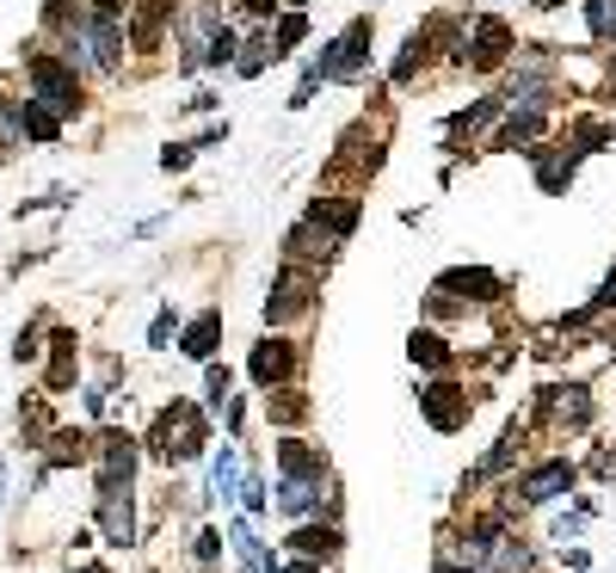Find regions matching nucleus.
Instances as JSON below:
<instances>
[{
	"mask_svg": "<svg viewBox=\"0 0 616 573\" xmlns=\"http://www.w3.org/2000/svg\"><path fill=\"white\" fill-rule=\"evenodd\" d=\"M438 573H469V568H450V561H444V568H438Z\"/></svg>",
	"mask_w": 616,
	"mask_h": 573,
	"instance_id": "43",
	"label": "nucleus"
},
{
	"mask_svg": "<svg viewBox=\"0 0 616 573\" xmlns=\"http://www.w3.org/2000/svg\"><path fill=\"white\" fill-rule=\"evenodd\" d=\"M216 340H222V315H198V321H191V327H185V340H179V352L185 357H198V364H210V357H216Z\"/></svg>",
	"mask_w": 616,
	"mask_h": 573,
	"instance_id": "12",
	"label": "nucleus"
},
{
	"mask_svg": "<svg viewBox=\"0 0 616 573\" xmlns=\"http://www.w3.org/2000/svg\"><path fill=\"white\" fill-rule=\"evenodd\" d=\"M37 352H44V345H37V327H25V333L13 340V357H19V364H31Z\"/></svg>",
	"mask_w": 616,
	"mask_h": 573,
	"instance_id": "34",
	"label": "nucleus"
},
{
	"mask_svg": "<svg viewBox=\"0 0 616 573\" xmlns=\"http://www.w3.org/2000/svg\"><path fill=\"white\" fill-rule=\"evenodd\" d=\"M438 290H469V302H487V296L499 290V278H493V272H450Z\"/></svg>",
	"mask_w": 616,
	"mask_h": 573,
	"instance_id": "20",
	"label": "nucleus"
},
{
	"mask_svg": "<svg viewBox=\"0 0 616 573\" xmlns=\"http://www.w3.org/2000/svg\"><path fill=\"white\" fill-rule=\"evenodd\" d=\"M19 142V99H0V155Z\"/></svg>",
	"mask_w": 616,
	"mask_h": 573,
	"instance_id": "30",
	"label": "nucleus"
},
{
	"mask_svg": "<svg viewBox=\"0 0 616 573\" xmlns=\"http://www.w3.org/2000/svg\"><path fill=\"white\" fill-rule=\"evenodd\" d=\"M616 302V265H610V278H604V290H598V309H610Z\"/></svg>",
	"mask_w": 616,
	"mask_h": 573,
	"instance_id": "38",
	"label": "nucleus"
},
{
	"mask_svg": "<svg viewBox=\"0 0 616 573\" xmlns=\"http://www.w3.org/2000/svg\"><path fill=\"white\" fill-rule=\"evenodd\" d=\"M290 549H296V555H308V561H315V555H339V530L333 525H302V530H296V537H290Z\"/></svg>",
	"mask_w": 616,
	"mask_h": 573,
	"instance_id": "15",
	"label": "nucleus"
},
{
	"mask_svg": "<svg viewBox=\"0 0 616 573\" xmlns=\"http://www.w3.org/2000/svg\"><path fill=\"white\" fill-rule=\"evenodd\" d=\"M99 530H106V542H118V549L136 542V499H130V481H99Z\"/></svg>",
	"mask_w": 616,
	"mask_h": 573,
	"instance_id": "2",
	"label": "nucleus"
},
{
	"mask_svg": "<svg viewBox=\"0 0 616 573\" xmlns=\"http://www.w3.org/2000/svg\"><path fill=\"white\" fill-rule=\"evenodd\" d=\"M549 414L561 419V426H585L592 401H585V388H549Z\"/></svg>",
	"mask_w": 616,
	"mask_h": 573,
	"instance_id": "16",
	"label": "nucleus"
},
{
	"mask_svg": "<svg viewBox=\"0 0 616 573\" xmlns=\"http://www.w3.org/2000/svg\"><path fill=\"white\" fill-rule=\"evenodd\" d=\"M573 487V463H561V456H554V463H542V469H530V475H524V506H542V499H554V494H568Z\"/></svg>",
	"mask_w": 616,
	"mask_h": 573,
	"instance_id": "8",
	"label": "nucleus"
},
{
	"mask_svg": "<svg viewBox=\"0 0 616 573\" xmlns=\"http://www.w3.org/2000/svg\"><path fill=\"white\" fill-rule=\"evenodd\" d=\"M419 414H426L438 432H457L462 419H469V395H462L457 383H431V388H419Z\"/></svg>",
	"mask_w": 616,
	"mask_h": 573,
	"instance_id": "4",
	"label": "nucleus"
},
{
	"mask_svg": "<svg viewBox=\"0 0 616 573\" xmlns=\"http://www.w3.org/2000/svg\"><path fill=\"white\" fill-rule=\"evenodd\" d=\"M296 7H302V0H296Z\"/></svg>",
	"mask_w": 616,
	"mask_h": 573,
	"instance_id": "44",
	"label": "nucleus"
},
{
	"mask_svg": "<svg viewBox=\"0 0 616 573\" xmlns=\"http://www.w3.org/2000/svg\"><path fill=\"white\" fill-rule=\"evenodd\" d=\"M222 395H229V371H222V364H210V401L222 407Z\"/></svg>",
	"mask_w": 616,
	"mask_h": 573,
	"instance_id": "37",
	"label": "nucleus"
},
{
	"mask_svg": "<svg viewBox=\"0 0 616 573\" xmlns=\"http://www.w3.org/2000/svg\"><path fill=\"white\" fill-rule=\"evenodd\" d=\"M277 469H284V481H296V475H327V456L315 444H302V438H290V444H277Z\"/></svg>",
	"mask_w": 616,
	"mask_h": 573,
	"instance_id": "13",
	"label": "nucleus"
},
{
	"mask_svg": "<svg viewBox=\"0 0 616 573\" xmlns=\"http://www.w3.org/2000/svg\"><path fill=\"white\" fill-rule=\"evenodd\" d=\"M130 475H136V438L123 432L99 438V481H130Z\"/></svg>",
	"mask_w": 616,
	"mask_h": 573,
	"instance_id": "10",
	"label": "nucleus"
},
{
	"mask_svg": "<svg viewBox=\"0 0 616 573\" xmlns=\"http://www.w3.org/2000/svg\"><path fill=\"white\" fill-rule=\"evenodd\" d=\"M234 494H241L246 511H265V481L260 475H241V487H234Z\"/></svg>",
	"mask_w": 616,
	"mask_h": 573,
	"instance_id": "33",
	"label": "nucleus"
},
{
	"mask_svg": "<svg viewBox=\"0 0 616 573\" xmlns=\"http://www.w3.org/2000/svg\"><path fill=\"white\" fill-rule=\"evenodd\" d=\"M118 7H130V0H92V13H118Z\"/></svg>",
	"mask_w": 616,
	"mask_h": 573,
	"instance_id": "39",
	"label": "nucleus"
},
{
	"mask_svg": "<svg viewBox=\"0 0 616 573\" xmlns=\"http://www.w3.org/2000/svg\"><path fill=\"white\" fill-rule=\"evenodd\" d=\"M31 99L44 111H56V118H75L80 111V80H75V68L68 63H56V56H31Z\"/></svg>",
	"mask_w": 616,
	"mask_h": 573,
	"instance_id": "1",
	"label": "nucleus"
},
{
	"mask_svg": "<svg viewBox=\"0 0 616 573\" xmlns=\"http://www.w3.org/2000/svg\"><path fill=\"white\" fill-rule=\"evenodd\" d=\"M302 32H308V19L302 13H284V19H277V32H272V56L296 49V44H302Z\"/></svg>",
	"mask_w": 616,
	"mask_h": 573,
	"instance_id": "25",
	"label": "nucleus"
},
{
	"mask_svg": "<svg viewBox=\"0 0 616 573\" xmlns=\"http://www.w3.org/2000/svg\"><path fill=\"white\" fill-rule=\"evenodd\" d=\"M210 487H216V494H234V487H241V463H234V450H222V456H216Z\"/></svg>",
	"mask_w": 616,
	"mask_h": 573,
	"instance_id": "28",
	"label": "nucleus"
},
{
	"mask_svg": "<svg viewBox=\"0 0 616 573\" xmlns=\"http://www.w3.org/2000/svg\"><path fill=\"white\" fill-rule=\"evenodd\" d=\"M308 296H315V278L296 272V265H284V278L272 284V302H265V321H296V315L308 309Z\"/></svg>",
	"mask_w": 616,
	"mask_h": 573,
	"instance_id": "5",
	"label": "nucleus"
},
{
	"mask_svg": "<svg viewBox=\"0 0 616 573\" xmlns=\"http://www.w3.org/2000/svg\"><path fill=\"white\" fill-rule=\"evenodd\" d=\"M246 13H272V0H241Z\"/></svg>",
	"mask_w": 616,
	"mask_h": 573,
	"instance_id": "42",
	"label": "nucleus"
},
{
	"mask_svg": "<svg viewBox=\"0 0 616 573\" xmlns=\"http://www.w3.org/2000/svg\"><path fill=\"white\" fill-rule=\"evenodd\" d=\"M302 414H308V401H302V395H277V401H272V419H277V426H296Z\"/></svg>",
	"mask_w": 616,
	"mask_h": 573,
	"instance_id": "31",
	"label": "nucleus"
},
{
	"mask_svg": "<svg viewBox=\"0 0 616 573\" xmlns=\"http://www.w3.org/2000/svg\"><path fill=\"white\" fill-rule=\"evenodd\" d=\"M419 63H426V32H414V37H407V49H400V63H395V80H400V87L414 80Z\"/></svg>",
	"mask_w": 616,
	"mask_h": 573,
	"instance_id": "29",
	"label": "nucleus"
},
{
	"mask_svg": "<svg viewBox=\"0 0 616 573\" xmlns=\"http://www.w3.org/2000/svg\"><path fill=\"white\" fill-rule=\"evenodd\" d=\"M62 130V118L56 111H44L37 99H19V136H37V142H50Z\"/></svg>",
	"mask_w": 616,
	"mask_h": 573,
	"instance_id": "18",
	"label": "nucleus"
},
{
	"mask_svg": "<svg viewBox=\"0 0 616 573\" xmlns=\"http://www.w3.org/2000/svg\"><path fill=\"white\" fill-rule=\"evenodd\" d=\"M407 352H414V364H426V371H450V345L438 340V333H414Z\"/></svg>",
	"mask_w": 616,
	"mask_h": 573,
	"instance_id": "21",
	"label": "nucleus"
},
{
	"mask_svg": "<svg viewBox=\"0 0 616 573\" xmlns=\"http://www.w3.org/2000/svg\"><path fill=\"white\" fill-rule=\"evenodd\" d=\"M573 167H580V148H561V155H537V179L542 191H561L573 179Z\"/></svg>",
	"mask_w": 616,
	"mask_h": 573,
	"instance_id": "17",
	"label": "nucleus"
},
{
	"mask_svg": "<svg viewBox=\"0 0 616 573\" xmlns=\"http://www.w3.org/2000/svg\"><path fill=\"white\" fill-rule=\"evenodd\" d=\"M75 376V333H56V371H50V388H68Z\"/></svg>",
	"mask_w": 616,
	"mask_h": 573,
	"instance_id": "26",
	"label": "nucleus"
},
{
	"mask_svg": "<svg viewBox=\"0 0 616 573\" xmlns=\"http://www.w3.org/2000/svg\"><path fill=\"white\" fill-rule=\"evenodd\" d=\"M308 229L321 234L327 247H333V241H345V234L358 229V198H321V203H308Z\"/></svg>",
	"mask_w": 616,
	"mask_h": 573,
	"instance_id": "6",
	"label": "nucleus"
},
{
	"mask_svg": "<svg viewBox=\"0 0 616 573\" xmlns=\"http://www.w3.org/2000/svg\"><path fill=\"white\" fill-rule=\"evenodd\" d=\"M265 63H272V37H246V44H241V56H234V68H241L246 80L260 75Z\"/></svg>",
	"mask_w": 616,
	"mask_h": 573,
	"instance_id": "24",
	"label": "nucleus"
},
{
	"mask_svg": "<svg viewBox=\"0 0 616 573\" xmlns=\"http://www.w3.org/2000/svg\"><path fill=\"white\" fill-rule=\"evenodd\" d=\"M321 487H327V475H296V481H284V487H277V506L290 511V518H302V511L321 506Z\"/></svg>",
	"mask_w": 616,
	"mask_h": 573,
	"instance_id": "14",
	"label": "nucleus"
},
{
	"mask_svg": "<svg viewBox=\"0 0 616 573\" xmlns=\"http://www.w3.org/2000/svg\"><path fill=\"white\" fill-rule=\"evenodd\" d=\"M469 49H475V56H469L475 68H499V63H506V49H512V25H506V19H481Z\"/></svg>",
	"mask_w": 616,
	"mask_h": 573,
	"instance_id": "9",
	"label": "nucleus"
},
{
	"mask_svg": "<svg viewBox=\"0 0 616 573\" xmlns=\"http://www.w3.org/2000/svg\"><path fill=\"white\" fill-rule=\"evenodd\" d=\"M253 383L260 388H272V383H290V371H296V352H290V340H265V345H253Z\"/></svg>",
	"mask_w": 616,
	"mask_h": 573,
	"instance_id": "7",
	"label": "nucleus"
},
{
	"mask_svg": "<svg viewBox=\"0 0 616 573\" xmlns=\"http://www.w3.org/2000/svg\"><path fill=\"white\" fill-rule=\"evenodd\" d=\"M598 475H616V450H604V456H598Z\"/></svg>",
	"mask_w": 616,
	"mask_h": 573,
	"instance_id": "40",
	"label": "nucleus"
},
{
	"mask_svg": "<svg viewBox=\"0 0 616 573\" xmlns=\"http://www.w3.org/2000/svg\"><path fill=\"white\" fill-rule=\"evenodd\" d=\"M512 456H518V432H506V438H499V450H493L487 463H481V475H499V469H506Z\"/></svg>",
	"mask_w": 616,
	"mask_h": 573,
	"instance_id": "32",
	"label": "nucleus"
},
{
	"mask_svg": "<svg viewBox=\"0 0 616 573\" xmlns=\"http://www.w3.org/2000/svg\"><path fill=\"white\" fill-rule=\"evenodd\" d=\"M130 7H136V19H130V44L154 49L161 44V25H167V13H173V0H130Z\"/></svg>",
	"mask_w": 616,
	"mask_h": 573,
	"instance_id": "11",
	"label": "nucleus"
},
{
	"mask_svg": "<svg viewBox=\"0 0 616 573\" xmlns=\"http://www.w3.org/2000/svg\"><path fill=\"white\" fill-rule=\"evenodd\" d=\"M234 555H241L246 573H284L277 561H265V549H260V537H253V525H234Z\"/></svg>",
	"mask_w": 616,
	"mask_h": 573,
	"instance_id": "19",
	"label": "nucleus"
},
{
	"mask_svg": "<svg viewBox=\"0 0 616 573\" xmlns=\"http://www.w3.org/2000/svg\"><path fill=\"white\" fill-rule=\"evenodd\" d=\"M604 142H610V124H604V118H580V124H573V148H604Z\"/></svg>",
	"mask_w": 616,
	"mask_h": 573,
	"instance_id": "27",
	"label": "nucleus"
},
{
	"mask_svg": "<svg viewBox=\"0 0 616 573\" xmlns=\"http://www.w3.org/2000/svg\"><path fill=\"white\" fill-rule=\"evenodd\" d=\"M191 549H198V561H216V555H222V537H216V530H204V537L191 542Z\"/></svg>",
	"mask_w": 616,
	"mask_h": 573,
	"instance_id": "36",
	"label": "nucleus"
},
{
	"mask_svg": "<svg viewBox=\"0 0 616 573\" xmlns=\"http://www.w3.org/2000/svg\"><path fill=\"white\" fill-rule=\"evenodd\" d=\"M585 25H592L598 44H616V0H592V7H585Z\"/></svg>",
	"mask_w": 616,
	"mask_h": 573,
	"instance_id": "23",
	"label": "nucleus"
},
{
	"mask_svg": "<svg viewBox=\"0 0 616 573\" xmlns=\"http://www.w3.org/2000/svg\"><path fill=\"white\" fill-rule=\"evenodd\" d=\"M542 130V111H512L506 130H499V148H518V142H537Z\"/></svg>",
	"mask_w": 616,
	"mask_h": 573,
	"instance_id": "22",
	"label": "nucleus"
},
{
	"mask_svg": "<svg viewBox=\"0 0 616 573\" xmlns=\"http://www.w3.org/2000/svg\"><path fill=\"white\" fill-rule=\"evenodd\" d=\"M284 573H321V568H315V561L302 555V561H290V568H284Z\"/></svg>",
	"mask_w": 616,
	"mask_h": 573,
	"instance_id": "41",
	"label": "nucleus"
},
{
	"mask_svg": "<svg viewBox=\"0 0 616 573\" xmlns=\"http://www.w3.org/2000/svg\"><path fill=\"white\" fill-rule=\"evenodd\" d=\"M364 56H370V19H352V25L327 44V56L315 68H321V80H352L358 68H364Z\"/></svg>",
	"mask_w": 616,
	"mask_h": 573,
	"instance_id": "3",
	"label": "nucleus"
},
{
	"mask_svg": "<svg viewBox=\"0 0 616 573\" xmlns=\"http://www.w3.org/2000/svg\"><path fill=\"white\" fill-rule=\"evenodd\" d=\"M161 167H167V173L191 167V142H179V148H167V155H161Z\"/></svg>",
	"mask_w": 616,
	"mask_h": 573,
	"instance_id": "35",
	"label": "nucleus"
}]
</instances>
